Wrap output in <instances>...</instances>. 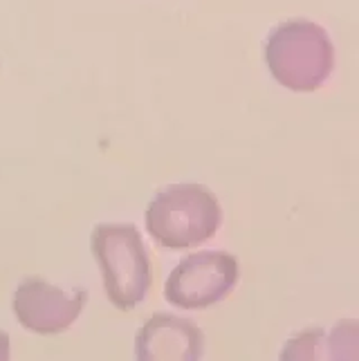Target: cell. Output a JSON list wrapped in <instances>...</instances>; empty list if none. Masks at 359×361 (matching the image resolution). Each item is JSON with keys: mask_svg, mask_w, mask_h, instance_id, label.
Returning a JSON list of instances; mask_svg holds the SVG:
<instances>
[{"mask_svg": "<svg viewBox=\"0 0 359 361\" xmlns=\"http://www.w3.org/2000/svg\"><path fill=\"white\" fill-rule=\"evenodd\" d=\"M265 63L283 88L315 92L335 70V45L321 25L312 20H288L267 36Z\"/></svg>", "mask_w": 359, "mask_h": 361, "instance_id": "obj_1", "label": "cell"}, {"mask_svg": "<svg viewBox=\"0 0 359 361\" xmlns=\"http://www.w3.org/2000/svg\"><path fill=\"white\" fill-rule=\"evenodd\" d=\"M220 225L222 207L202 184H171L157 191L146 209V231L166 249L202 245Z\"/></svg>", "mask_w": 359, "mask_h": 361, "instance_id": "obj_2", "label": "cell"}, {"mask_svg": "<svg viewBox=\"0 0 359 361\" xmlns=\"http://www.w3.org/2000/svg\"><path fill=\"white\" fill-rule=\"evenodd\" d=\"M92 252L102 267L104 292L121 312L135 310L151 292L153 274L142 233L135 225L106 222L92 231Z\"/></svg>", "mask_w": 359, "mask_h": 361, "instance_id": "obj_3", "label": "cell"}, {"mask_svg": "<svg viewBox=\"0 0 359 361\" xmlns=\"http://www.w3.org/2000/svg\"><path fill=\"white\" fill-rule=\"evenodd\" d=\"M241 279L238 260L227 252H197L169 274L164 298L182 310H207L233 292Z\"/></svg>", "mask_w": 359, "mask_h": 361, "instance_id": "obj_4", "label": "cell"}, {"mask_svg": "<svg viewBox=\"0 0 359 361\" xmlns=\"http://www.w3.org/2000/svg\"><path fill=\"white\" fill-rule=\"evenodd\" d=\"M85 292H66L39 276L25 279L14 292V317L30 332L59 334L79 319Z\"/></svg>", "mask_w": 359, "mask_h": 361, "instance_id": "obj_5", "label": "cell"}, {"mask_svg": "<svg viewBox=\"0 0 359 361\" xmlns=\"http://www.w3.org/2000/svg\"><path fill=\"white\" fill-rule=\"evenodd\" d=\"M205 334L193 321L159 312L148 319L135 337V357L155 359H202Z\"/></svg>", "mask_w": 359, "mask_h": 361, "instance_id": "obj_6", "label": "cell"}, {"mask_svg": "<svg viewBox=\"0 0 359 361\" xmlns=\"http://www.w3.org/2000/svg\"><path fill=\"white\" fill-rule=\"evenodd\" d=\"M324 330H308L283 348L281 359H319L324 355Z\"/></svg>", "mask_w": 359, "mask_h": 361, "instance_id": "obj_7", "label": "cell"}, {"mask_svg": "<svg viewBox=\"0 0 359 361\" xmlns=\"http://www.w3.org/2000/svg\"><path fill=\"white\" fill-rule=\"evenodd\" d=\"M330 353L332 359H357V323L343 321L330 334Z\"/></svg>", "mask_w": 359, "mask_h": 361, "instance_id": "obj_8", "label": "cell"}, {"mask_svg": "<svg viewBox=\"0 0 359 361\" xmlns=\"http://www.w3.org/2000/svg\"><path fill=\"white\" fill-rule=\"evenodd\" d=\"M9 359V334L0 330V361Z\"/></svg>", "mask_w": 359, "mask_h": 361, "instance_id": "obj_9", "label": "cell"}]
</instances>
